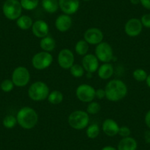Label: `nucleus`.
Returning <instances> with one entry per match:
<instances>
[{
  "instance_id": "c85d7f7f",
  "label": "nucleus",
  "mask_w": 150,
  "mask_h": 150,
  "mask_svg": "<svg viewBox=\"0 0 150 150\" xmlns=\"http://www.w3.org/2000/svg\"><path fill=\"white\" fill-rule=\"evenodd\" d=\"M147 76L148 74H147L146 71L142 69H137L132 72V77L138 82L146 81Z\"/></svg>"
},
{
  "instance_id": "6e6552de",
  "label": "nucleus",
  "mask_w": 150,
  "mask_h": 150,
  "mask_svg": "<svg viewBox=\"0 0 150 150\" xmlns=\"http://www.w3.org/2000/svg\"><path fill=\"white\" fill-rule=\"evenodd\" d=\"M30 80V74L28 69L24 66L16 68L12 74V81L17 87H24Z\"/></svg>"
},
{
  "instance_id": "c756f323",
  "label": "nucleus",
  "mask_w": 150,
  "mask_h": 150,
  "mask_svg": "<svg viewBox=\"0 0 150 150\" xmlns=\"http://www.w3.org/2000/svg\"><path fill=\"white\" fill-rule=\"evenodd\" d=\"M101 110V106L98 102H89L88 105L87 107V111L86 112L88 113V114H91V115H95L96 113L100 111Z\"/></svg>"
},
{
  "instance_id": "1a4fd4ad",
  "label": "nucleus",
  "mask_w": 150,
  "mask_h": 150,
  "mask_svg": "<svg viewBox=\"0 0 150 150\" xmlns=\"http://www.w3.org/2000/svg\"><path fill=\"white\" fill-rule=\"evenodd\" d=\"M96 90L93 86L88 84H81L76 89L77 99L83 102H91L96 97Z\"/></svg>"
},
{
  "instance_id": "58836bf2",
  "label": "nucleus",
  "mask_w": 150,
  "mask_h": 150,
  "mask_svg": "<svg viewBox=\"0 0 150 150\" xmlns=\"http://www.w3.org/2000/svg\"><path fill=\"white\" fill-rule=\"evenodd\" d=\"M131 2V4H132V5H138V4H140V2H141V0H129Z\"/></svg>"
},
{
  "instance_id": "ddd939ff",
  "label": "nucleus",
  "mask_w": 150,
  "mask_h": 150,
  "mask_svg": "<svg viewBox=\"0 0 150 150\" xmlns=\"http://www.w3.org/2000/svg\"><path fill=\"white\" fill-rule=\"evenodd\" d=\"M59 8L66 15H73L80 8V0H58Z\"/></svg>"
},
{
  "instance_id": "0eeeda50",
  "label": "nucleus",
  "mask_w": 150,
  "mask_h": 150,
  "mask_svg": "<svg viewBox=\"0 0 150 150\" xmlns=\"http://www.w3.org/2000/svg\"><path fill=\"white\" fill-rule=\"evenodd\" d=\"M95 55L102 63H110L113 60V50L112 47L107 42H101L96 45Z\"/></svg>"
},
{
  "instance_id": "a19ab883",
  "label": "nucleus",
  "mask_w": 150,
  "mask_h": 150,
  "mask_svg": "<svg viewBox=\"0 0 150 150\" xmlns=\"http://www.w3.org/2000/svg\"><path fill=\"white\" fill-rule=\"evenodd\" d=\"M83 1H85V2H88V1H91V0H83Z\"/></svg>"
},
{
  "instance_id": "72a5a7b5",
  "label": "nucleus",
  "mask_w": 150,
  "mask_h": 150,
  "mask_svg": "<svg viewBox=\"0 0 150 150\" xmlns=\"http://www.w3.org/2000/svg\"><path fill=\"white\" fill-rule=\"evenodd\" d=\"M95 96L97 99H102L105 97V89L99 88L96 90V93H95Z\"/></svg>"
},
{
  "instance_id": "f03ea898",
  "label": "nucleus",
  "mask_w": 150,
  "mask_h": 150,
  "mask_svg": "<svg viewBox=\"0 0 150 150\" xmlns=\"http://www.w3.org/2000/svg\"><path fill=\"white\" fill-rule=\"evenodd\" d=\"M17 122L24 129H31L35 127L38 121V113L33 108L24 107L18 111Z\"/></svg>"
},
{
  "instance_id": "aec40b11",
  "label": "nucleus",
  "mask_w": 150,
  "mask_h": 150,
  "mask_svg": "<svg viewBox=\"0 0 150 150\" xmlns=\"http://www.w3.org/2000/svg\"><path fill=\"white\" fill-rule=\"evenodd\" d=\"M40 47L44 52H50L53 51L56 47L55 40L51 36H46V37L41 38L40 41Z\"/></svg>"
},
{
  "instance_id": "423d86ee",
  "label": "nucleus",
  "mask_w": 150,
  "mask_h": 150,
  "mask_svg": "<svg viewBox=\"0 0 150 150\" xmlns=\"http://www.w3.org/2000/svg\"><path fill=\"white\" fill-rule=\"evenodd\" d=\"M53 57L50 52H40L35 54L32 58V65L37 70H44L52 65Z\"/></svg>"
},
{
  "instance_id": "a878e982",
  "label": "nucleus",
  "mask_w": 150,
  "mask_h": 150,
  "mask_svg": "<svg viewBox=\"0 0 150 150\" xmlns=\"http://www.w3.org/2000/svg\"><path fill=\"white\" fill-rule=\"evenodd\" d=\"M22 9L26 11H33L38 7L39 0H20Z\"/></svg>"
},
{
  "instance_id": "412c9836",
  "label": "nucleus",
  "mask_w": 150,
  "mask_h": 150,
  "mask_svg": "<svg viewBox=\"0 0 150 150\" xmlns=\"http://www.w3.org/2000/svg\"><path fill=\"white\" fill-rule=\"evenodd\" d=\"M41 5L46 12L54 13L59 8L58 0H42Z\"/></svg>"
},
{
  "instance_id": "cd10ccee",
  "label": "nucleus",
  "mask_w": 150,
  "mask_h": 150,
  "mask_svg": "<svg viewBox=\"0 0 150 150\" xmlns=\"http://www.w3.org/2000/svg\"><path fill=\"white\" fill-rule=\"evenodd\" d=\"M17 122L16 117L13 116V115H8L4 118L2 121L3 126L7 129H13L16 125Z\"/></svg>"
},
{
  "instance_id": "9b49d317",
  "label": "nucleus",
  "mask_w": 150,
  "mask_h": 150,
  "mask_svg": "<svg viewBox=\"0 0 150 150\" xmlns=\"http://www.w3.org/2000/svg\"><path fill=\"white\" fill-rule=\"evenodd\" d=\"M103 38V33L96 27L88 29L84 33V40L88 44L91 45H98L102 42Z\"/></svg>"
},
{
  "instance_id": "473e14b6",
  "label": "nucleus",
  "mask_w": 150,
  "mask_h": 150,
  "mask_svg": "<svg viewBox=\"0 0 150 150\" xmlns=\"http://www.w3.org/2000/svg\"><path fill=\"white\" fill-rule=\"evenodd\" d=\"M141 21L143 27H145L146 28H150V13L143 15L141 18Z\"/></svg>"
},
{
  "instance_id": "b1692460",
  "label": "nucleus",
  "mask_w": 150,
  "mask_h": 150,
  "mask_svg": "<svg viewBox=\"0 0 150 150\" xmlns=\"http://www.w3.org/2000/svg\"><path fill=\"white\" fill-rule=\"evenodd\" d=\"M74 50L77 54L80 56H85L88 52L89 44L85 40H80L75 45Z\"/></svg>"
},
{
  "instance_id": "f704fd0d",
  "label": "nucleus",
  "mask_w": 150,
  "mask_h": 150,
  "mask_svg": "<svg viewBox=\"0 0 150 150\" xmlns=\"http://www.w3.org/2000/svg\"><path fill=\"white\" fill-rule=\"evenodd\" d=\"M143 7L147 10H150V0H141V2Z\"/></svg>"
},
{
  "instance_id": "ea45409f",
  "label": "nucleus",
  "mask_w": 150,
  "mask_h": 150,
  "mask_svg": "<svg viewBox=\"0 0 150 150\" xmlns=\"http://www.w3.org/2000/svg\"><path fill=\"white\" fill-rule=\"evenodd\" d=\"M146 85L150 88V74H149L147 76V78L146 80Z\"/></svg>"
},
{
  "instance_id": "c9c22d12",
  "label": "nucleus",
  "mask_w": 150,
  "mask_h": 150,
  "mask_svg": "<svg viewBox=\"0 0 150 150\" xmlns=\"http://www.w3.org/2000/svg\"><path fill=\"white\" fill-rule=\"evenodd\" d=\"M144 120H145V124L146 126L150 129V110L146 112Z\"/></svg>"
},
{
  "instance_id": "f8f14e48",
  "label": "nucleus",
  "mask_w": 150,
  "mask_h": 150,
  "mask_svg": "<svg viewBox=\"0 0 150 150\" xmlns=\"http://www.w3.org/2000/svg\"><path fill=\"white\" fill-rule=\"evenodd\" d=\"M143 30L141 20L132 18L127 21L125 26V32L129 37H136L139 35Z\"/></svg>"
},
{
  "instance_id": "9d476101",
  "label": "nucleus",
  "mask_w": 150,
  "mask_h": 150,
  "mask_svg": "<svg viewBox=\"0 0 150 150\" xmlns=\"http://www.w3.org/2000/svg\"><path fill=\"white\" fill-rule=\"evenodd\" d=\"M57 63L63 69H70L74 64V55L69 49H63L59 52L57 56Z\"/></svg>"
},
{
  "instance_id": "5701e85b",
  "label": "nucleus",
  "mask_w": 150,
  "mask_h": 150,
  "mask_svg": "<svg viewBox=\"0 0 150 150\" xmlns=\"http://www.w3.org/2000/svg\"><path fill=\"white\" fill-rule=\"evenodd\" d=\"M47 99H48V102L52 105H59V104L63 102V95L60 91L54 90L52 91V92H50V94L47 97Z\"/></svg>"
},
{
  "instance_id": "2eb2a0df",
  "label": "nucleus",
  "mask_w": 150,
  "mask_h": 150,
  "mask_svg": "<svg viewBox=\"0 0 150 150\" xmlns=\"http://www.w3.org/2000/svg\"><path fill=\"white\" fill-rule=\"evenodd\" d=\"M31 29L33 35L39 38H43L47 36L50 32L48 24L44 20H37L33 22Z\"/></svg>"
},
{
  "instance_id": "4468645a",
  "label": "nucleus",
  "mask_w": 150,
  "mask_h": 150,
  "mask_svg": "<svg viewBox=\"0 0 150 150\" xmlns=\"http://www.w3.org/2000/svg\"><path fill=\"white\" fill-rule=\"evenodd\" d=\"M82 66L88 73H94L97 71L99 67V60L94 54H87L82 60Z\"/></svg>"
},
{
  "instance_id": "f257e3e1",
  "label": "nucleus",
  "mask_w": 150,
  "mask_h": 150,
  "mask_svg": "<svg viewBox=\"0 0 150 150\" xmlns=\"http://www.w3.org/2000/svg\"><path fill=\"white\" fill-rule=\"evenodd\" d=\"M105 97L110 102L122 100L127 94V85L121 80H112L105 86Z\"/></svg>"
},
{
  "instance_id": "7ed1b4c3",
  "label": "nucleus",
  "mask_w": 150,
  "mask_h": 150,
  "mask_svg": "<svg viewBox=\"0 0 150 150\" xmlns=\"http://www.w3.org/2000/svg\"><path fill=\"white\" fill-rule=\"evenodd\" d=\"M50 94V88L45 83L36 81L30 86L28 89V96L32 100L35 102L44 101Z\"/></svg>"
},
{
  "instance_id": "bb28decb",
  "label": "nucleus",
  "mask_w": 150,
  "mask_h": 150,
  "mask_svg": "<svg viewBox=\"0 0 150 150\" xmlns=\"http://www.w3.org/2000/svg\"><path fill=\"white\" fill-rule=\"evenodd\" d=\"M71 74L75 78H80L84 75L85 70L83 69V66L80 64H74L70 68Z\"/></svg>"
},
{
  "instance_id": "39448f33",
  "label": "nucleus",
  "mask_w": 150,
  "mask_h": 150,
  "mask_svg": "<svg viewBox=\"0 0 150 150\" xmlns=\"http://www.w3.org/2000/svg\"><path fill=\"white\" fill-rule=\"evenodd\" d=\"M4 16L9 20H17L21 16L22 7L18 0H6L2 6Z\"/></svg>"
},
{
  "instance_id": "20e7f679",
  "label": "nucleus",
  "mask_w": 150,
  "mask_h": 150,
  "mask_svg": "<svg viewBox=\"0 0 150 150\" xmlns=\"http://www.w3.org/2000/svg\"><path fill=\"white\" fill-rule=\"evenodd\" d=\"M89 120L90 119L87 112L78 110L74 111L69 115L68 122L71 128L81 130L87 127L89 124Z\"/></svg>"
},
{
  "instance_id": "4be33fe9",
  "label": "nucleus",
  "mask_w": 150,
  "mask_h": 150,
  "mask_svg": "<svg viewBox=\"0 0 150 150\" xmlns=\"http://www.w3.org/2000/svg\"><path fill=\"white\" fill-rule=\"evenodd\" d=\"M16 24L19 29L22 30H27L32 27L33 24V19L27 15L21 16L16 20Z\"/></svg>"
},
{
  "instance_id": "2f4dec72",
  "label": "nucleus",
  "mask_w": 150,
  "mask_h": 150,
  "mask_svg": "<svg viewBox=\"0 0 150 150\" xmlns=\"http://www.w3.org/2000/svg\"><path fill=\"white\" fill-rule=\"evenodd\" d=\"M131 131L128 127L127 126H122L121 127H119V135L120 136L123 137V138H126V137H129L130 135Z\"/></svg>"
},
{
  "instance_id": "dca6fc26",
  "label": "nucleus",
  "mask_w": 150,
  "mask_h": 150,
  "mask_svg": "<svg viewBox=\"0 0 150 150\" xmlns=\"http://www.w3.org/2000/svg\"><path fill=\"white\" fill-rule=\"evenodd\" d=\"M55 27L58 31L65 33L71 27L72 18L69 15L62 14L60 15L55 20Z\"/></svg>"
},
{
  "instance_id": "393cba45",
  "label": "nucleus",
  "mask_w": 150,
  "mask_h": 150,
  "mask_svg": "<svg viewBox=\"0 0 150 150\" xmlns=\"http://www.w3.org/2000/svg\"><path fill=\"white\" fill-rule=\"evenodd\" d=\"M99 125L97 124H92V125H89L86 129V135L88 138H91V139H94V138H97L98 135H99Z\"/></svg>"
},
{
  "instance_id": "7c9ffc66",
  "label": "nucleus",
  "mask_w": 150,
  "mask_h": 150,
  "mask_svg": "<svg viewBox=\"0 0 150 150\" xmlns=\"http://www.w3.org/2000/svg\"><path fill=\"white\" fill-rule=\"evenodd\" d=\"M14 86L15 85L13 83L12 80L7 79V80H3L2 82V83L0 85V88L2 91L5 92V93H8V92H11L13 89Z\"/></svg>"
},
{
  "instance_id": "e433bc0d",
  "label": "nucleus",
  "mask_w": 150,
  "mask_h": 150,
  "mask_svg": "<svg viewBox=\"0 0 150 150\" xmlns=\"http://www.w3.org/2000/svg\"><path fill=\"white\" fill-rule=\"evenodd\" d=\"M144 139L147 144H150V131H146L144 133Z\"/></svg>"
},
{
  "instance_id": "a211bd4d",
  "label": "nucleus",
  "mask_w": 150,
  "mask_h": 150,
  "mask_svg": "<svg viewBox=\"0 0 150 150\" xmlns=\"http://www.w3.org/2000/svg\"><path fill=\"white\" fill-rule=\"evenodd\" d=\"M114 73V69L112 64L105 63L101 65L97 70L98 76L102 80H108L110 78Z\"/></svg>"
},
{
  "instance_id": "4c0bfd02",
  "label": "nucleus",
  "mask_w": 150,
  "mask_h": 150,
  "mask_svg": "<svg viewBox=\"0 0 150 150\" xmlns=\"http://www.w3.org/2000/svg\"><path fill=\"white\" fill-rule=\"evenodd\" d=\"M102 150H117L115 147L110 146H107L103 147L102 149Z\"/></svg>"
},
{
  "instance_id": "f3484780",
  "label": "nucleus",
  "mask_w": 150,
  "mask_h": 150,
  "mask_svg": "<svg viewBox=\"0 0 150 150\" xmlns=\"http://www.w3.org/2000/svg\"><path fill=\"white\" fill-rule=\"evenodd\" d=\"M102 130L105 135L113 137L119 133V126L116 121L111 119H107L102 123Z\"/></svg>"
},
{
  "instance_id": "6ab92c4d",
  "label": "nucleus",
  "mask_w": 150,
  "mask_h": 150,
  "mask_svg": "<svg viewBox=\"0 0 150 150\" xmlns=\"http://www.w3.org/2000/svg\"><path fill=\"white\" fill-rule=\"evenodd\" d=\"M138 144L135 139L132 137L123 138L118 144L117 150H136Z\"/></svg>"
}]
</instances>
